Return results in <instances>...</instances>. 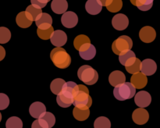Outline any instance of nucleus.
<instances>
[{"mask_svg":"<svg viewBox=\"0 0 160 128\" xmlns=\"http://www.w3.org/2000/svg\"><path fill=\"white\" fill-rule=\"evenodd\" d=\"M50 0H31V4L34 5V6H38V7L42 9V8L46 6L47 3Z\"/></svg>","mask_w":160,"mask_h":128,"instance_id":"e433bc0d","label":"nucleus"},{"mask_svg":"<svg viewBox=\"0 0 160 128\" xmlns=\"http://www.w3.org/2000/svg\"><path fill=\"white\" fill-rule=\"evenodd\" d=\"M79 51L80 56L83 59L85 60H91L93 59L96 55V49L95 47L91 43H87L85 45H82L81 48L78 49Z\"/></svg>","mask_w":160,"mask_h":128,"instance_id":"4468645a","label":"nucleus"},{"mask_svg":"<svg viewBox=\"0 0 160 128\" xmlns=\"http://www.w3.org/2000/svg\"><path fill=\"white\" fill-rule=\"evenodd\" d=\"M52 10L56 14H62L68 9L67 0H53L51 4Z\"/></svg>","mask_w":160,"mask_h":128,"instance_id":"412c9836","label":"nucleus"},{"mask_svg":"<svg viewBox=\"0 0 160 128\" xmlns=\"http://www.w3.org/2000/svg\"><path fill=\"white\" fill-rule=\"evenodd\" d=\"M49 39L53 45L56 47H62L67 43V36L63 31L57 30V31H53Z\"/></svg>","mask_w":160,"mask_h":128,"instance_id":"ddd939ff","label":"nucleus"},{"mask_svg":"<svg viewBox=\"0 0 160 128\" xmlns=\"http://www.w3.org/2000/svg\"><path fill=\"white\" fill-rule=\"evenodd\" d=\"M126 81V76L122 71L115 70L112 72L109 76V82L113 87H116L118 84L124 83Z\"/></svg>","mask_w":160,"mask_h":128,"instance_id":"6ab92c4d","label":"nucleus"},{"mask_svg":"<svg viewBox=\"0 0 160 128\" xmlns=\"http://www.w3.org/2000/svg\"><path fill=\"white\" fill-rule=\"evenodd\" d=\"M135 59V53L131 49L119 55V61L124 66H129L134 62Z\"/></svg>","mask_w":160,"mask_h":128,"instance_id":"aec40b11","label":"nucleus"},{"mask_svg":"<svg viewBox=\"0 0 160 128\" xmlns=\"http://www.w3.org/2000/svg\"><path fill=\"white\" fill-rule=\"evenodd\" d=\"M133 47V42L129 36L122 35L113 42L112 45V50L116 55H120L128 50L131 49Z\"/></svg>","mask_w":160,"mask_h":128,"instance_id":"423d86ee","label":"nucleus"},{"mask_svg":"<svg viewBox=\"0 0 160 128\" xmlns=\"http://www.w3.org/2000/svg\"><path fill=\"white\" fill-rule=\"evenodd\" d=\"M11 32L5 27H0V44H6L10 40Z\"/></svg>","mask_w":160,"mask_h":128,"instance_id":"2f4dec72","label":"nucleus"},{"mask_svg":"<svg viewBox=\"0 0 160 128\" xmlns=\"http://www.w3.org/2000/svg\"><path fill=\"white\" fill-rule=\"evenodd\" d=\"M100 2H101L102 6H106L109 2H111V0H99Z\"/></svg>","mask_w":160,"mask_h":128,"instance_id":"58836bf2","label":"nucleus"},{"mask_svg":"<svg viewBox=\"0 0 160 128\" xmlns=\"http://www.w3.org/2000/svg\"><path fill=\"white\" fill-rule=\"evenodd\" d=\"M87 43H91V41L88 36L84 35V34H80V35L77 36L75 37L74 41H73V46L78 51L82 45H85Z\"/></svg>","mask_w":160,"mask_h":128,"instance_id":"bb28decb","label":"nucleus"},{"mask_svg":"<svg viewBox=\"0 0 160 128\" xmlns=\"http://www.w3.org/2000/svg\"><path fill=\"white\" fill-rule=\"evenodd\" d=\"M40 118H42L46 122V123L48 126V128L52 127L55 125V123H56V117L50 112H45L44 115L42 117H40Z\"/></svg>","mask_w":160,"mask_h":128,"instance_id":"72a5a7b5","label":"nucleus"},{"mask_svg":"<svg viewBox=\"0 0 160 128\" xmlns=\"http://www.w3.org/2000/svg\"><path fill=\"white\" fill-rule=\"evenodd\" d=\"M36 26L40 29H46L50 27L52 23V18L46 12H42L38 18L35 20Z\"/></svg>","mask_w":160,"mask_h":128,"instance_id":"f3484780","label":"nucleus"},{"mask_svg":"<svg viewBox=\"0 0 160 128\" xmlns=\"http://www.w3.org/2000/svg\"><path fill=\"white\" fill-rule=\"evenodd\" d=\"M50 58L53 64L59 69H66L71 63V57L64 48L56 47L52 50Z\"/></svg>","mask_w":160,"mask_h":128,"instance_id":"7ed1b4c3","label":"nucleus"},{"mask_svg":"<svg viewBox=\"0 0 160 128\" xmlns=\"http://www.w3.org/2000/svg\"><path fill=\"white\" fill-rule=\"evenodd\" d=\"M157 70V65L156 62L151 59H146L141 62L140 71L145 76H152Z\"/></svg>","mask_w":160,"mask_h":128,"instance_id":"f8f14e48","label":"nucleus"},{"mask_svg":"<svg viewBox=\"0 0 160 128\" xmlns=\"http://www.w3.org/2000/svg\"><path fill=\"white\" fill-rule=\"evenodd\" d=\"M45 112H46L45 106L40 101H35V102L32 103L29 108V112L33 118H40L44 115Z\"/></svg>","mask_w":160,"mask_h":128,"instance_id":"dca6fc26","label":"nucleus"},{"mask_svg":"<svg viewBox=\"0 0 160 128\" xmlns=\"http://www.w3.org/2000/svg\"><path fill=\"white\" fill-rule=\"evenodd\" d=\"M136 88L131 82L122 83L115 87L113 90L114 97L119 101H125L131 99L135 95Z\"/></svg>","mask_w":160,"mask_h":128,"instance_id":"20e7f679","label":"nucleus"},{"mask_svg":"<svg viewBox=\"0 0 160 128\" xmlns=\"http://www.w3.org/2000/svg\"><path fill=\"white\" fill-rule=\"evenodd\" d=\"M6 56V50L2 45H0V61L2 60Z\"/></svg>","mask_w":160,"mask_h":128,"instance_id":"4c0bfd02","label":"nucleus"},{"mask_svg":"<svg viewBox=\"0 0 160 128\" xmlns=\"http://www.w3.org/2000/svg\"><path fill=\"white\" fill-rule=\"evenodd\" d=\"M1 120H2V114L1 112H0V122H1Z\"/></svg>","mask_w":160,"mask_h":128,"instance_id":"ea45409f","label":"nucleus"},{"mask_svg":"<svg viewBox=\"0 0 160 128\" xmlns=\"http://www.w3.org/2000/svg\"><path fill=\"white\" fill-rule=\"evenodd\" d=\"M32 128H48V124L46 123V122L43 120L42 118H38L37 120L34 121V123H32Z\"/></svg>","mask_w":160,"mask_h":128,"instance_id":"c9c22d12","label":"nucleus"},{"mask_svg":"<svg viewBox=\"0 0 160 128\" xmlns=\"http://www.w3.org/2000/svg\"><path fill=\"white\" fill-rule=\"evenodd\" d=\"M72 104L79 109H89L92 106V99L89 95L88 88L85 85H78L76 91L73 94V103Z\"/></svg>","mask_w":160,"mask_h":128,"instance_id":"f03ea898","label":"nucleus"},{"mask_svg":"<svg viewBox=\"0 0 160 128\" xmlns=\"http://www.w3.org/2000/svg\"><path fill=\"white\" fill-rule=\"evenodd\" d=\"M112 25L117 31H123L129 25V20H128V17L124 14H117L112 18Z\"/></svg>","mask_w":160,"mask_h":128,"instance_id":"1a4fd4ad","label":"nucleus"},{"mask_svg":"<svg viewBox=\"0 0 160 128\" xmlns=\"http://www.w3.org/2000/svg\"><path fill=\"white\" fill-rule=\"evenodd\" d=\"M53 31L54 30H53V27L52 26L50 27L46 28V29H40V28H38L37 34L38 36L41 39H42V40H48L51 37Z\"/></svg>","mask_w":160,"mask_h":128,"instance_id":"7c9ffc66","label":"nucleus"},{"mask_svg":"<svg viewBox=\"0 0 160 128\" xmlns=\"http://www.w3.org/2000/svg\"><path fill=\"white\" fill-rule=\"evenodd\" d=\"M78 76L83 83L87 85H92L98 81V72L89 65H84L79 68Z\"/></svg>","mask_w":160,"mask_h":128,"instance_id":"39448f33","label":"nucleus"},{"mask_svg":"<svg viewBox=\"0 0 160 128\" xmlns=\"http://www.w3.org/2000/svg\"><path fill=\"white\" fill-rule=\"evenodd\" d=\"M95 128H110L111 123L110 120L105 116H100L95 120L94 123Z\"/></svg>","mask_w":160,"mask_h":128,"instance_id":"cd10ccee","label":"nucleus"},{"mask_svg":"<svg viewBox=\"0 0 160 128\" xmlns=\"http://www.w3.org/2000/svg\"><path fill=\"white\" fill-rule=\"evenodd\" d=\"M73 114L74 118L77 120H79V121H84V120H87L89 117L90 115V110L89 109H79L78 107H75L73 110Z\"/></svg>","mask_w":160,"mask_h":128,"instance_id":"393cba45","label":"nucleus"},{"mask_svg":"<svg viewBox=\"0 0 160 128\" xmlns=\"http://www.w3.org/2000/svg\"><path fill=\"white\" fill-rule=\"evenodd\" d=\"M24 12L27 17L30 20H31V21H35L38 18L39 16L41 15V13L42 12V10L41 8L31 4L26 8V10Z\"/></svg>","mask_w":160,"mask_h":128,"instance_id":"4be33fe9","label":"nucleus"},{"mask_svg":"<svg viewBox=\"0 0 160 128\" xmlns=\"http://www.w3.org/2000/svg\"><path fill=\"white\" fill-rule=\"evenodd\" d=\"M132 119L133 121L137 124L143 125L148 122L149 119V114L146 109L140 107L133 112Z\"/></svg>","mask_w":160,"mask_h":128,"instance_id":"9b49d317","label":"nucleus"},{"mask_svg":"<svg viewBox=\"0 0 160 128\" xmlns=\"http://www.w3.org/2000/svg\"><path fill=\"white\" fill-rule=\"evenodd\" d=\"M6 126L7 128H22L23 122L19 117L12 116L7 120L6 123Z\"/></svg>","mask_w":160,"mask_h":128,"instance_id":"c85d7f7f","label":"nucleus"},{"mask_svg":"<svg viewBox=\"0 0 160 128\" xmlns=\"http://www.w3.org/2000/svg\"><path fill=\"white\" fill-rule=\"evenodd\" d=\"M16 22H17V24L20 27L28 28L31 26L33 21L30 20L27 17L25 12L23 11V12H20L17 14V17H16Z\"/></svg>","mask_w":160,"mask_h":128,"instance_id":"5701e85b","label":"nucleus"},{"mask_svg":"<svg viewBox=\"0 0 160 128\" xmlns=\"http://www.w3.org/2000/svg\"><path fill=\"white\" fill-rule=\"evenodd\" d=\"M156 31L150 26L143 27L139 32V37L145 43H151L156 39Z\"/></svg>","mask_w":160,"mask_h":128,"instance_id":"6e6552de","label":"nucleus"},{"mask_svg":"<svg viewBox=\"0 0 160 128\" xmlns=\"http://www.w3.org/2000/svg\"><path fill=\"white\" fill-rule=\"evenodd\" d=\"M131 2L140 10L148 11L152 7L154 0H131Z\"/></svg>","mask_w":160,"mask_h":128,"instance_id":"b1692460","label":"nucleus"},{"mask_svg":"<svg viewBox=\"0 0 160 128\" xmlns=\"http://www.w3.org/2000/svg\"><path fill=\"white\" fill-rule=\"evenodd\" d=\"M78 17L75 12L72 11H68L62 13V18H61V23L65 27L73 28L78 24Z\"/></svg>","mask_w":160,"mask_h":128,"instance_id":"0eeeda50","label":"nucleus"},{"mask_svg":"<svg viewBox=\"0 0 160 128\" xmlns=\"http://www.w3.org/2000/svg\"><path fill=\"white\" fill-rule=\"evenodd\" d=\"M123 7L122 0H111L110 2L106 6L108 10L111 12H119Z\"/></svg>","mask_w":160,"mask_h":128,"instance_id":"c756f323","label":"nucleus"},{"mask_svg":"<svg viewBox=\"0 0 160 128\" xmlns=\"http://www.w3.org/2000/svg\"><path fill=\"white\" fill-rule=\"evenodd\" d=\"M65 82L66 81L63 79H61V78H56V79L53 80L52 81L51 84H50L51 91L54 95H58L61 91V90H62V86L65 84Z\"/></svg>","mask_w":160,"mask_h":128,"instance_id":"a878e982","label":"nucleus"},{"mask_svg":"<svg viewBox=\"0 0 160 128\" xmlns=\"http://www.w3.org/2000/svg\"><path fill=\"white\" fill-rule=\"evenodd\" d=\"M78 88V84L73 81L65 82L61 91L56 97L58 105L62 108H68L73 103V94Z\"/></svg>","mask_w":160,"mask_h":128,"instance_id":"f257e3e1","label":"nucleus"},{"mask_svg":"<svg viewBox=\"0 0 160 128\" xmlns=\"http://www.w3.org/2000/svg\"><path fill=\"white\" fill-rule=\"evenodd\" d=\"M134 102L138 107L145 108L151 104L152 97L148 92L145 91L138 92L136 95H134Z\"/></svg>","mask_w":160,"mask_h":128,"instance_id":"9d476101","label":"nucleus"},{"mask_svg":"<svg viewBox=\"0 0 160 128\" xmlns=\"http://www.w3.org/2000/svg\"><path fill=\"white\" fill-rule=\"evenodd\" d=\"M141 68V61L140 59L136 58L134 62H133L131 65H130L129 66H125V69H126L127 71L129 73H131V74H134V73H138V72L140 71Z\"/></svg>","mask_w":160,"mask_h":128,"instance_id":"473e14b6","label":"nucleus"},{"mask_svg":"<svg viewBox=\"0 0 160 128\" xmlns=\"http://www.w3.org/2000/svg\"><path fill=\"white\" fill-rule=\"evenodd\" d=\"M9 98L6 94L0 93V110H4L9 106Z\"/></svg>","mask_w":160,"mask_h":128,"instance_id":"f704fd0d","label":"nucleus"},{"mask_svg":"<svg viewBox=\"0 0 160 128\" xmlns=\"http://www.w3.org/2000/svg\"><path fill=\"white\" fill-rule=\"evenodd\" d=\"M85 9L91 15H97L102 9V6L99 0H88L85 4Z\"/></svg>","mask_w":160,"mask_h":128,"instance_id":"a211bd4d","label":"nucleus"},{"mask_svg":"<svg viewBox=\"0 0 160 128\" xmlns=\"http://www.w3.org/2000/svg\"><path fill=\"white\" fill-rule=\"evenodd\" d=\"M131 83L136 89H142L146 86L148 83V78L142 72L134 73L131 78Z\"/></svg>","mask_w":160,"mask_h":128,"instance_id":"2eb2a0df","label":"nucleus"}]
</instances>
